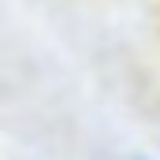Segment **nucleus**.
<instances>
[{
    "instance_id": "nucleus-1",
    "label": "nucleus",
    "mask_w": 160,
    "mask_h": 160,
    "mask_svg": "<svg viewBox=\"0 0 160 160\" xmlns=\"http://www.w3.org/2000/svg\"><path fill=\"white\" fill-rule=\"evenodd\" d=\"M142 160H145V157H142Z\"/></svg>"
}]
</instances>
